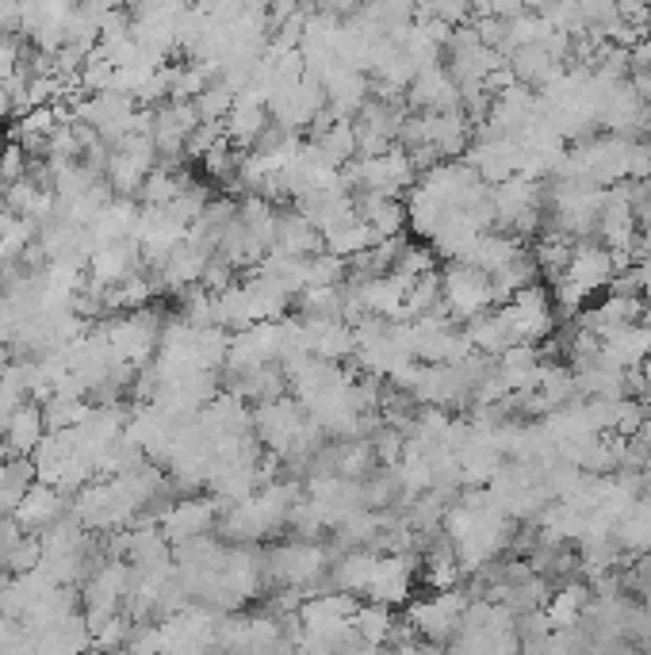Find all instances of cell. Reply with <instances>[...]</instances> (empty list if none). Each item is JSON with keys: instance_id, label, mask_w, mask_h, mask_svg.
Wrapping results in <instances>:
<instances>
[{"instance_id": "1", "label": "cell", "mask_w": 651, "mask_h": 655, "mask_svg": "<svg viewBox=\"0 0 651 655\" xmlns=\"http://www.w3.org/2000/svg\"><path fill=\"white\" fill-rule=\"evenodd\" d=\"M441 307L456 318H475L494 307L491 272H483L472 261H453L441 272Z\"/></svg>"}, {"instance_id": "2", "label": "cell", "mask_w": 651, "mask_h": 655, "mask_svg": "<svg viewBox=\"0 0 651 655\" xmlns=\"http://www.w3.org/2000/svg\"><path fill=\"white\" fill-rule=\"evenodd\" d=\"M62 490L58 487H50V483H42V479H34L28 490H23V498L16 503V510L12 517L20 522V529L23 533H47L50 525L62 517Z\"/></svg>"}, {"instance_id": "3", "label": "cell", "mask_w": 651, "mask_h": 655, "mask_svg": "<svg viewBox=\"0 0 651 655\" xmlns=\"http://www.w3.org/2000/svg\"><path fill=\"white\" fill-rule=\"evenodd\" d=\"M215 522V503L207 498H188V503H177L172 510H165V537L169 545H188V540L204 537Z\"/></svg>"}, {"instance_id": "4", "label": "cell", "mask_w": 651, "mask_h": 655, "mask_svg": "<svg viewBox=\"0 0 651 655\" xmlns=\"http://www.w3.org/2000/svg\"><path fill=\"white\" fill-rule=\"evenodd\" d=\"M4 448L8 456H31L34 445L47 437V418H42V407L39 403H20V407L12 410V418L4 421Z\"/></svg>"}, {"instance_id": "5", "label": "cell", "mask_w": 651, "mask_h": 655, "mask_svg": "<svg viewBox=\"0 0 651 655\" xmlns=\"http://www.w3.org/2000/svg\"><path fill=\"white\" fill-rule=\"evenodd\" d=\"M23 54H28V50L20 47V39H12V34H0V85H8L16 73H20Z\"/></svg>"}, {"instance_id": "6", "label": "cell", "mask_w": 651, "mask_h": 655, "mask_svg": "<svg viewBox=\"0 0 651 655\" xmlns=\"http://www.w3.org/2000/svg\"><path fill=\"white\" fill-rule=\"evenodd\" d=\"M632 288H637L640 296H644L648 304H651V254L637 265V269H632Z\"/></svg>"}, {"instance_id": "7", "label": "cell", "mask_w": 651, "mask_h": 655, "mask_svg": "<svg viewBox=\"0 0 651 655\" xmlns=\"http://www.w3.org/2000/svg\"><path fill=\"white\" fill-rule=\"evenodd\" d=\"M116 4H119V8H124V4H130V0H116Z\"/></svg>"}]
</instances>
